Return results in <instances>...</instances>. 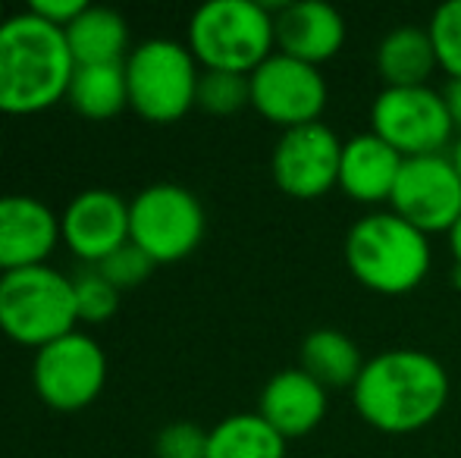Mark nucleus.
Segmentation results:
<instances>
[{
    "label": "nucleus",
    "instance_id": "f257e3e1",
    "mask_svg": "<svg viewBox=\"0 0 461 458\" xmlns=\"http://www.w3.org/2000/svg\"><path fill=\"white\" fill-rule=\"evenodd\" d=\"M355 411L380 434H418L443 415L449 373L420 348H386L365 361L352 386Z\"/></svg>",
    "mask_w": 461,
    "mask_h": 458
},
{
    "label": "nucleus",
    "instance_id": "f03ea898",
    "mask_svg": "<svg viewBox=\"0 0 461 458\" xmlns=\"http://www.w3.org/2000/svg\"><path fill=\"white\" fill-rule=\"evenodd\" d=\"M76 60L63 29L25 6L0 22V113L35 116L67 101Z\"/></svg>",
    "mask_w": 461,
    "mask_h": 458
},
{
    "label": "nucleus",
    "instance_id": "7ed1b4c3",
    "mask_svg": "<svg viewBox=\"0 0 461 458\" xmlns=\"http://www.w3.org/2000/svg\"><path fill=\"white\" fill-rule=\"evenodd\" d=\"M346 264L370 292H414L430 274V236L402 220L395 211H374L348 229Z\"/></svg>",
    "mask_w": 461,
    "mask_h": 458
},
{
    "label": "nucleus",
    "instance_id": "20e7f679",
    "mask_svg": "<svg viewBox=\"0 0 461 458\" xmlns=\"http://www.w3.org/2000/svg\"><path fill=\"white\" fill-rule=\"evenodd\" d=\"M185 44L201 69L251 76L276 50L274 10L258 0H211L192 13Z\"/></svg>",
    "mask_w": 461,
    "mask_h": 458
},
{
    "label": "nucleus",
    "instance_id": "39448f33",
    "mask_svg": "<svg viewBox=\"0 0 461 458\" xmlns=\"http://www.w3.org/2000/svg\"><path fill=\"white\" fill-rule=\"evenodd\" d=\"M79 327L76 286L50 264L0 274V333L25 348H44Z\"/></svg>",
    "mask_w": 461,
    "mask_h": 458
},
{
    "label": "nucleus",
    "instance_id": "423d86ee",
    "mask_svg": "<svg viewBox=\"0 0 461 458\" xmlns=\"http://www.w3.org/2000/svg\"><path fill=\"white\" fill-rule=\"evenodd\" d=\"M129 111L154 126L183 120L198 98L201 67L188 44L173 38H148L129 50L126 63Z\"/></svg>",
    "mask_w": 461,
    "mask_h": 458
},
{
    "label": "nucleus",
    "instance_id": "0eeeda50",
    "mask_svg": "<svg viewBox=\"0 0 461 458\" xmlns=\"http://www.w3.org/2000/svg\"><path fill=\"white\" fill-rule=\"evenodd\" d=\"M207 232L204 204L176 183H154L129 202V242L154 264H179L194 255Z\"/></svg>",
    "mask_w": 461,
    "mask_h": 458
},
{
    "label": "nucleus",
    "instance_id": "6e6552de",
    "mask_svg": "<svg viewBox=\"0 0 461 458\" xmlns=\"http://www.w3.org/2000/svg\"><path fill=\"white\" fill-rule=\"evenodd\" d=\"M370 132L380 135L402 157L446 154L458 129L449 116L443 92L420 88H383L370 107Z\"/></svg>",
    "mask_w": 461,
    "mask_h": 458
},
{
    "label": "nucleus",
    "instance_id": "1a4fd4ad",
    "mask_svg": "<svg viewBox=\"0 0 461 458\" xmlns=\"http://www.w3.org/2000/svg\"><path fill=\"white\" fill-rule=\"evenodd\" d=\"M107 383V355L86 330H73L38 348L32 358L35 396L54 411H82L97 402Z\"/></svg>",
    "mask_w": 461,
    "mask_h": 458
},
{
    "label": "nucleus",
    "instance_id": "9d476101",
    "mask_svg": "<svg viewBox=\"0 0 461 458\" xmlns=\"http://www.w3.org/2000/svg\"><path fill=\"white\" fill-rule=\"evenodd\" d=\"M251 107L283 132L321 122L327 107V79L321 76V67L274 50L251 73Z\"/></svg>",
    "mask_w": 461,
    "mask_h": 458
},
{
    "label": "nucleus",
    "instance_id": "9b49d317",
    "mask_svg": "<svg viewBox=\"0 0 461 458\" xmlns=\"http://www.w3.org/2000/svg\"><path fill=\"white\" fill-rule=\"evenodd\" d=\"M389 204L402 220L420 232H446L461 217V176L449 154H427L408 157L395 179Z\"/></svg>",
    "mask_w": 461,
    "mask_h": 458
},
{
    "label": "nucleus",
    "instance_id": "f8f14e48",
    "mask_svg": "<svg viewBox=\"0 0 461 458\" xmlns=\"http://www.w3.org/2000/svg\"><path fill=\"white\" fill-rule=\"evenodd\" d=\"M342 141L323 122L285 129L270 154V176L276 189L298 202H314L339 185Z\"/></svg>",
    "mask_w": 461,
    "mask_h": 458
},
{
    "label": "nucleus",
    "instance_id": "ddd939ff",
    "mask_svg": "<svg viewBox=\"0 0 461 458\" xmlns=\"http://www.w3.org/2000/svg\"><path fill=\"white\" fill-rule=\"evenodd\" d=\"M60 242L79 261L97 264L129 242V202L110 189H86L60 214Z\"/></svg>",
    "mask_w": 461,
    "mask_h": 458
},
{
    "label": "nucleus",
    "instance_id": "4468645a",
    "mask_svg": "<svg viewBox=\"0 0 461 458\" xmlns=\"http://www.w3.org/2000/svg\"><path fill=\"white\" fill-rule=\"evenodd\" d=\"M60 245V214L35 195H0V274L48 264Z\"/></svg>",
    "mask_w": 461,
    "mask_h": 458
},
{
    "label": "nucleus",
    "instance_id": "2eb2a0df",
    "mask_svg": "<svg viewBox=\"0 0 461 458\" xmlns=\"http://www.w3.org/2000/svg\"><path fill=\"white\" fill-rule=\"evenodd\" d=\"M276 50L311 67L333 60L346 44V19L323 0H292L274 13Z\"/></svg>",
    "mask_w": 461,
    "mask_h": 458
},
{
    "label": "nucleus",
    "instance_id": "dca6fc26",
    "mask_svg": "<svg viewBox=\"0 0 461 458\" xmlns=\"http://www.w3.org/2000/svg\"><path fill=\"white\" fill-rule=\"evenodd\" d=\"M258 415L285 443L298 440L321 427V421L327 418V390L314 377H308L302 367H285L264 383L261 399H258Z\"/></svg>",
    "mask_w": 461,
    "mask_h": 458
},
{
    "label": "nucleus",
    "instance_id": "f3484780",
    "mask_svg": "<svg viewBox=\"0 0 461 458\" xmlns=\"http://www.w3.org/2000/svg\"><path fill=\"white\" fill-rule=\"evenodd\" d=\"M402 157L395 148H389L380 135L365 132L355 139L342 141V160H339V189L352 202L361 204H380L393 198L395 179L402 173Z\"/></svg>",
    "mask_w": 461,
    "mask_h": 458
},
{
    "label": "nucleus",
    "instance_id": "a211bd4d",
    "mask_svg": "<svg viewBox=\"0 0 461 458\" xmlns=\"http://www.w3.org/2000/svg\"><path fill=\"white\" fill-rule=\"evenodd\" d=\"M439 69L433 38L420 25H399L376 44V73L386 88H420L430 85Z\"/></svg>",
    "mask_w": 461,
    "mask_h": 458
},
{
    "label": "nucleus",
    "instance_id": "6ab92c4d",
    "mask_svg": "<svg viewBox=\"0 0 461 458\" xmlns=\"http://www.w3.org/2000/svg\"><path fill=\"white\" fill-rule=\"evenodd\" d=\"M76 67H101V63H126L129 25L120 10L88 4L73 22L63 29Z\"/></svg>",
    "mask_w": 461,
    "mask_h": 458
},
{
    "label": "nucleus",
    "instance_id": "aec40b11",
    "mask_svg": "<svg viewBox=\"0 0 461 458\" xmlns=\"http://www.w3.org/2000/svg\"><path fill=\"white\" fill-rule=\"evenodd\" d=\"M298 367L314 377L323 390H352L365 371V355L348 333L321 327L302 339Z\"/></svg>",
    "mask_w": 461,
    "mask_h": 458
},
{
    "label": "nucleus",
    "instance_id": "412c9836",
    "mask_svg": "<svg viewBox=\"0 0 461 458\" xmlns=\"http://www.w3.org/2000/svg\"><path fill=\"white\" fill-rule=\"evenodd\" d=\"M207 458H285V440L258 411H242L207 430Z\"/></svg>",
    "mask_w": 461,
    "mask_h": 458
},
{
    "label": "nucleus",
    "instance_id": "4be33fe9",
    "mask_svg": "<svg viewBox=\"0 0 461 458\" xmlns=\"http://www.w3.org/2000/svg\"><path fill=\"white\" fill-rule=\"evenodd\" d=\"M67 101L86 120H113L116 113H122L129 107L126 69H122V63L76 67Z\"/></svg>",
    "mask_w": 461,
    "mask_h": 458
},
{
    "label": "nucleus",
    "instance_id": "5701e85b",
    "mask_svg": "<svg viewBox=\"0 0 461 458\" xmlns=\"http://www.w3.org/2000/svg\"><path fill=\"white\" fill-rule=\"evenodd\" d=\"M194 107L213 116H232L251 107V76L223 73V69H201Z\"/></svg>",
    "mask_w": 461,
    "mask_h": 458
},
{
    "label": "nucleus",
    "instance_id": "b1692460",
    "mask_svg": "<svg viewBox=\"0 0 461 458\" xmlns=\"http://www.w3.org/2000/svg\"><path fill=\"white\" fill-rule=\"evenodd\" d=\"M73 286H76V318H79V324H92V327L107 324L120 311L122 292L113 283L104 280L95 267L76 276Z\"/></svg>",
    "mask_w": 461,
    "mask_h": 458
},
{
    "label": "nucleus",
    "instance_id": "393cba45",
    "mask_svg": "<svg viewBox=\"0 0 461 458\" xmlns=\"http://www.w3.org/2000/svg\"><path fill=\"white\" fill-rule=\"evenodd\" d=\"M427 31L437 48L439 69H446L452 79H461V0H446L437 6Z\"/></svg>",
    "mask_w": 461,
    "mask_h": 458
},
{
    "label": "nucleus",
    "instance_id": "a878e982",
    "mask_svg": "<svg viewBox=\"0 0 461 458\" xmlns=\"http://www.w3.org/2000/svg\"><path fill=\"white\" fill-rule=\"evenodd\" d=\"M154 267H158V264H154L151 257H148L145 251L139 248V245L126 242L122 248H116L110 257H104V261L97 264L95 270L107 283H113L120 292H126V289L141 286V283H145L148 276L154 274Z\"/></svg>",
    "mask_w": 461,
    "mask_h": 458
},
{
    "label": "nucleus",
    "instance_id": "bb28decb",
    "mask_svg": "<svg viewBox=\"0 0 461 458\" xmlns=\"http://www.w3.org/2000/svg\"><path fill=\"white\" fill-rule=\"evenodd\" d=\"M158 458H207V430L192 421H173L158 434Z\"/></svg>",
    "mask_w": 461,
    "mask_h": 458
},
{
    "label": "nucleus",
    "instance_id": "cd10ccee",
    "mask_svg": "<svg viewBox=\"0 0 461 458\" xmlns=\"http://www.w3.org/2000/svg\"><path fill=\"white\" fill-rule=\"evenodd\" d=\"M86 0H32L29 10L35 16H41L44 22L57 25V29H67L82 10H86Z\"/></svg>",
    "mask_w": 461,
    "mask_h": 458
},
{
    "label": "nucleus",
    "instance_id": "c85d7f7f",
    "mask_svg": "<svg viewBox=\"0 0 461 458\" xmlns=\"http://www.w3.org/2000/svg\"><path fill=\"white\" fill-rule=\"evenodd\" d=\"M443 98H446V107H449L452 122H456V129L461 132V79H452L449 85H446Z\"/></svg>",
    "mask_w": 461,
    "mask_h": 458
},
{
    "label": "nucleus",
    "instance_id": "c756f323",
    "mask_svg": "<svg viewBox=\"0 0 461 458\" xmlns=\"http://www.w3.org/2000/svg\"><path fill=\"white\" fill-rule=\"evenodd\" d=\"M449 248H452V257H456V264L461 267V217L456 220V227L449 229Z\"/></svg>",
    "mask_w": 461,
    "mask_h": 458
},
{
    "label": "nucleus",
    "instance_id": "7c9ffc66",
    "mask_svg": "<svg viewBox=\"0 0 461 458\" xmlns=\"http://www.w3.org/2000/svg\"><path fill=\"white\" fill-rule=\"evenodd\" d=\"M449 157H452V164H456V170H458V176H461V132L456 135V141H452Z\"/></svg>",
    "mask_w": 461,
    "mask_h": 458
},
{
    "label": "nucleus",
    "instance_id": "2f4dec72",
    "mask_svg": "<svg viewBox=\"0 0 461 458\" xmlns=\"http://www.w3.org/2000/svg\"><path fill=\"white\" fill-rule=\"evenodd\" d=\"M452 286L461 292V267H458V264H456V270H452Z\"/></svg>",
    "mask_w": 461,
    "mask_h": 458
},
{
    "label": "nucleus",
    "instance_id": "473e14b6",
    "mask_svg": "<svg viewBox=\"0 0 461 458\" xmlns=\"http://www.w3.org/2000/svg\"><path fill=\"white\" fill-rule=\"evenodd\" d=\"M4 19H6V13H4V4H0V22H4Z\"/></svg>",
    "mask_w": 461,
    "mask_h": 458
}]
</instances>
